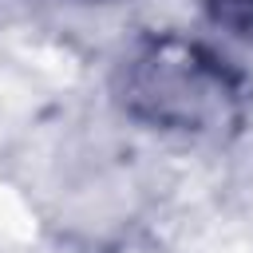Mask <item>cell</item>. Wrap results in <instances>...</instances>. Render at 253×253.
<instances>
[{"label": "cell", "mask_w": 253, "mask_h": 253, "mask_svg": "<svg viewBox=\"0 0 253 253\" xmlns=\"http://www.w3.org/2000/svg\"><path fill=\"white\" fill-rule=\"evenodd\" d=\"M115 103L126 119L198 142H225L245 126V75L213 47L158 32L126 47L115 67Z\"/></svg>", "instance_id": "obj_1"}, {"label": "cell", "mask_w": 253, "mask_h": 253, "mask_svg": "<svg viewBox=\"0 0 253 253\" xmlns=\"http://www.w3.org/2000/svg\"><path fill=\"white\" fill-rule=\"evenodd\" d=\"M206 12L221 32L253 43V0H206Z\"/></svg>", "instance_id": "obj_2"}]
</instances>
